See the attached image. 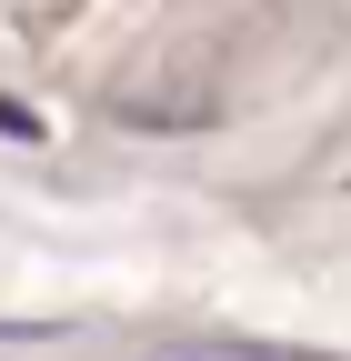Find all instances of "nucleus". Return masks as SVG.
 I'll use <instances>...</instances> for the list:
<instances>
[{
  "label": "nucleus",
  "mask_w": 351,
  "mask_h": 361,
  "mask_svg": "<svg viewBox=\"0 0 351 361\" xmlns=\"http://www.w3.org/2000/svg\"><path fill=\"white\" fill-rule=\"evenodd\" d=\"M0 130H11V141H40V111H20V101H0Z\"/></svg>",
  "instance_id": "nucleus-1"
},
{
  "label": "nucleus",
  "mask_w": 351,
  "mask_h": 361,
  "mask_svg": "<svg viewBox=\"0 0 351 361\" xmlns=\"http://www.w3.org/2000/svg\"><path fill=\"white\" fill-rule=\"evenodd\" d=\"M191 361H281V351H191Z\"/></svg>",
  "instance_id": "nucleus-2"
}]
</instances>
